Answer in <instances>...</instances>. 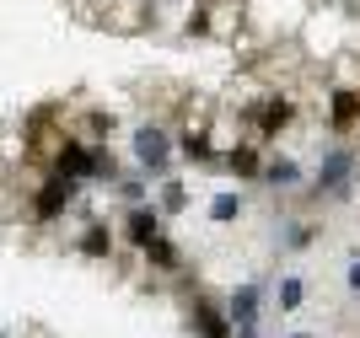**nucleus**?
Returning a JSON list of instances; mask_svg holds the SVG:
<instances>
[{
	"instance_id": "nucleus-1",
	"label": "nucleus",
	"mask_w": 360,
	"mask_h": 338,
	"mask_svg": "<svg viewBox=\"0 0 360 338\" xmlns=\"http://www.w3.org/2000/svg\"><path fill=\"white\" fill-rule=\"evenodd\" d=\"M135 167L140 177H167V167H172V134L162 129V124H140L135 129Z\"/></svg>"
},
{
	"instance_id": "nucleus-2",
	"label": "nucleus",
	"mask_w": 360,
	"mask_h": 338,
	"mask_svg": "<svg viewBox=\"0 0 360 338\" xmlns=\"http://www.w3.org/2000/svg\"><path fill=\"white\" fill-rule=\"evenodd\" d=\"M349 172H355V150H349V145H333L328 156H323V167H317V177H312V193L345 199V193H349Z\"/></svg>"
},
{
	"instance_id": "nucleus-3",
	"label": "nucleus",
	"mask_w": 360,
	"mask_h": 338,
	"mask_svg": "<svg viewBox=\"0 0 360 338\" xmlns=\"http://www.w3.org/2000/svg\"><path fill=\"white\" fill-rule=\"evenodd\" d=\"M75 188H81V183H75V177H60V172H49L44 177V188H38V199H32V221H60L65 209L75 204Z\"/></svg>"
},
{
	"instance_id": "nucleus-4",
	"label": "nucleus",
	"mask_w": 360,
	"mask_h": 338,
	"mask_svg": "<svg viewBox=\"0 0 360 338\" xmlns=\"http://www.w3.org/2000/svg\"><path fill=\"white\" fill-rule=\"evenodd\" d=\"M258 311H264V285H237L231 301H226L231 327H258Z\"/></svg>"
},
{
	"instance_id": "nucleus-5",
	"label": "nucleus",
	"mask_w": 360,
	"mask_h": 338,
	"mask_svg": "<svg viewBox=\"0 0 360 338\" xmlns=\"http://www.w3.org/2000/svg\"><path fill=\"white\" fill-rule=\"evenodd\" d=\"M124 236H129L135 247H146L150 236H162V209L156 204H129L124 209Z\"/></svg>"
},
{
	"instance_id": "nucleus-6",
	"label": "nucleus",
	"mask_w": 360,
	"mask_h": 338,
	"mask_svg": "<svg viewBox=\"0 0 360 338\" xmlns=\"http://www.w3.org/2000/svg\"><path fill=\"white\" fill-rule=\"evenodd\" d=\"M290 118H296V108H290V97H269V103L253 113V134L258 140H274V134L285 129Z\"/></svg>"
},
{
	"instance_id": "nucleus-7",
	"label": "nucleus",
	"mask_w": 360,
	"mask_h": 338,
	"mask_svg": "<svg viewBox=\"0 0 360 338\" xmlns=\"http://www.w3.org/2000/svg\"><path fill=\"white\" fill-rule=\"evenodd\" d=\"M188 317H194L199 338H237V327H231V317H226V311H215L210 301H205V295H194V311H188Z\"/></svg>"
},
{
	"instance_id": "nucleus-8",
	"label": "nucleus",
	"mask_w": 360,
	"mask_h": 338,
	"mask_svg": "<svg viewBox=\"0 0 360 338\" xmlns=\"http://www.w3.org/2000/svg\"><path fill=\"white\" fill-rule=\"evenodd\" d=\"M140 258H146L156 274H183V252H178L172 236H150L146 247H140Z\"/></svg>"
},
{
	"instance_id": "nucleus-9",
	"label": "nucleus",
	"mask_w": 360,
	"mask_h": 338,
	"mask_svg": "<svg viewBox=\"0 0 360 338\" xmlns=\"http://www.w3.org/2000/svg\"><path fill=\"white\" fill-rule=\"evenodd\" d=\"M328 118H333V129L345 134L349 124L360 118V86H333V97H328Z\"/></svg>"
},
{
	"instance_id": "nucleus-10",
	"label": "nucleus",
	"mask_w": 360,
	"mask_h": 338,
	"mask_svg": "<svg viewBox=\"0 0 360 338\" xmlns=\"http://www.w3.org/2000/svg\"><path fill=\"white\" fill-rule=\"evenodd\" d=\"M75 252H81V258H113V231L91 215L86 231H81V242H75Z\"/></svg>"
},
{
	"instance_id": "nucleus-11",
	"label": "nucleus",
	"mask_w": 360,
	"mask_h": 338,
	"mask_svg": "<svg viewBox=\"0 0 360 338\" xmlns=\"http://www.w3.org/2000/svg\"><path fill=\"white\" fill-rule=\"evenodd\" d=\"M221 167H226V172H237V183H248V177H264L258 145H248V140H242L237 150H226V156H221Z\"/></svg>"
},
{
	"instance_id": "nucleus-12",
	"label": "nucleus",
	"mask_w": 360,
	"mask_h": 338,
	"mask_svg": "<svg viewBox=\"0 0 360 338\" xmlns=\"http://www.w3.org/2000/svg\"><path fill=\"white\" fill-rule=\"evenodd\" d=\"M264 183L269 188H301V162L296 156H269L264 162Z\"/></svg>"
},
{
	"instance_id": "nucleus-13",
	"label": "nucleus",
	"mask_w": 360,
	"mask_h": 338,
	"mask_svg": "<svg viewBox=\"0 0 360 338\" xmlns=\"http://www.w3.org/2000/svg\"><path fill=\"white\" fill-rule=\"evenodd\" d=\"M210 221H215V226L242 221V193H231V188H226V193H215V199H210Z\"/></svg>"
},
{
	"instance_id": "nucleus-14",
	"label": "nucleus",
	"mask_w": 360,
	"mask_h": 338,
	"mask_svg": "<svg viewBox=\"0 0 360 338\" xmlns=\"http://www.w3.org/2000/svg\"><path fill=\"white\" fill-rule=\"evenodd\" d=\"M274 295H280V301H274V306H280V311H301V301H307V285H301L296 274H285V280H280V290H274Z\"/></svg>"
},
{
	"instance_id": "nucleus-15",
	"label": "nucleus",
	"mask_w": 360,
	"mask_h": 338,
	"mask_svg": "<svg viewBox=\"0 0 360 338\" xmlns=\"http://www.w3.org/2000/svg\"><path fill=\"white\" fill-rule=\"evenodd\" d=\"M146 183H150V177H119L113 193H119L124 204H146Z\"/></svg>"
},
{
	"instance_id": "nucleus-16",
	"label": "nucleus",
	"mask_w": 360,
	"mask_h": 338,
	"mask_svg": "<svg viewBox=\"0 0 360 338\" xmlns=\"http://www.w3.org/2000/svg\"><path fill=\"white\" fill-rule=\"evenodd\" d=\"M183 199H188V188H183V183H167V188H162V204H156V209H162V215H178Z\"/></svg>"
},
{
	"instance_id": "nucleus-17",
	"label": "nucleus",
	"mask_w": 360,
	"mask_h": 338,
	"mask_svg": "<svg viewBox=\"0 0 360 338\" xmlns=\"http://www.w3.org/2000/svg\"><path fill=\"white\" fill-rule=\"evenodd\" d=\"M345 285H349V290L360 295V258H349V274H345Z\"/></svg>"
},
{
	"instance_id": "nucleus-18",
	"label": "nucleus",
	"mask_w": 360,
	"mask_h": 338,
	"mask_svg": "<svg viewBox=\"0 0 360 338\" xmlns=\"http://www.w3.org/2000/svg\"><path fill=\"white\" fill-rule=\"evenodd\" d=\"M237 338H264V333H258V327H237Z\"/></svg>"
},
{
	"instance_id": "nucleus-19",
	"label": "nucleus",
	"mask_w": 360,
	"mask_h": 338,
	"mask_svg": "<svg viewBox=\"0 0 360 338\" xmlns=\"http://www.w3.org/2000/svg\"><path fill=\"white\" fill-rule=\"evenodd\" d=\"M290 338H312V333H290Z\"/></svg>"
}]
</instances>
